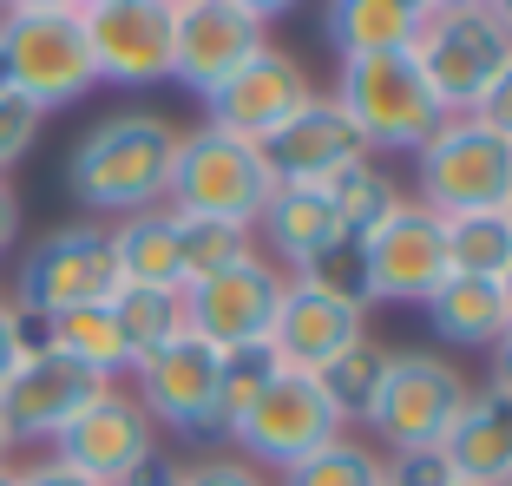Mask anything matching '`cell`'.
Wrapping results in <instances>:
<instances>
[{"mask_svg": "<svg viewBox=\"0 0 512 486\" xmlns=\"http://www.w3.org/2000/svg\"><path fill=\"white\" fill-rule=\"evenodd\" d=\"M14 486H99V480H86V473L60 467V460H33V467L14 473Z\"/></svg>", "mask_w": 512, "mask_h": 486, "instance_id": "obj_40", "label": "cell"}, {"mask_svg": "<svg viewBox=\"0 0 512 486\" xmlns=\"http://www.w3.org/2000/svg\"><path fill=\"white\" fill-rule=\"evenodd\" d=\"M283 289H289V276L256 250V257H243V263H230V270H217V276H204V283L184 289V329L217 355L270 349Z\"/></svg>", "mask_w": 512, "mask_h": 486, "instance_id": "obj_9", "label": "cell"}, {"mask_svg": "<svg viewBox=\"0 0 512 486\" xmlns=\"http://www.w3.org/2000/svg\"><path fill=\"white\" fill-rule=\"evenodd\" d=\"M302 283L329 289V296H342V303H362L368 309V270H362V250L355 243H342V250H329V257H316L309 270H296Z\"/></svg>", "mask_w": 512, "mask_h": 486, "instance_id": "obj_33", "label": "cell"}, {"mask_svg": "<svg viewBox=\"0 0 512 486\" xmlns=\"http://www.w3.org/2000/svg\"><path fill=\"white\" fill-rule=\"evenodd\" d=\"M178 250H184V289L204 276L230 270V263L256 257V243L243 224H217V217H178Z\"/></svg>", "mask_w": 512, "mask_h": 486, "instance_id": "obj_29", "label": "cell"}, {"mask_svg": "<svg viewBox=\"0 0 512 486\" xmlns=\"http://www.w3.org/2000/svg\"><path fill=\"white\" fill-rule=\"evenodd\" d=\"M14 237H20V198L0 178V250H14Z\"/></svg>", "mask_w": 512, "mask_h": 486, "instance_id": "obj_42", "label": "cell"}, {"mask_svg": "<svg viewBox=\"0 0 512 486\" xmlns=\"http://www.w3.org/2000/svg\"><path fill=\"white\" fill-rule=\"evenodd\" d=\"M276 381V355L270 349H237L217 362V441H230L243 427V414L263 401V388Z\"/></svg>", "mask_w": 512, "mask_h": 486, "instance_id": "obj_30", "label": "cell"}, {"mask_svg": "<svg viewBox=\"0 0 512 486\" xmlns=\"http://www.w3.org/2000/svg\"><path fill=\"white\" fill-rule=\"evenodd\" d=\"M335 198V211H342V224H348V237H368V230L381 224V217L401 204V191H394V178L375 165V158H362V165H348L335 184H322Z\"/></svg>", "mask_w": 512, "mask_h": 486, "instance_id": "obj_32", "label": "cell"}, {"mask_svg": "<svg viewBox=\"0 0 512 486\" xmlns=\"http://www.w3.org/2000/svg\"><path fill=\"white\" fill-rule=\"evenodd\" d=\"M447 454L453 480H473V486H512V401L499 395H473L460 408V421L447 427Z\"/></svg>", "mask_w": 512, "mask_h": 486, "instance_id": "obj_21", "label": "cell"}, {"mask_svg": "<svg viewBox=\"0 0 512 486\" xmlns=\"http://www.w3.org/2000/svg\"><path fill=\"white\" fill-rule=\"evenodd\" d=\"M276 7L256 0H171V79L197 99L217 92L237 66H250L270 46Z\"/></svg>", "mask_w": 512, "mask_h": 486, "instance_id": "obj_7", "label": "cell"}, {"mask_svg": "<svg viewBox=\"0 0 512 486\" xmlns=\"http://www.w3.org/2000/svg\"><path fill=\"white\" fill-rule=\"evenodd\" d=\"M407 60L421 66L427 92L440 99L447 119H467V112L480 106V92L512 66V33H506V20H499V7H486V0H467V7L421 0V7H414Z\"/></svg>", "mask_w": 512, "mask_h": 486, "instance_id": "obj_2", "label": "cell"}, {"mask_svg": "<svg viewBox=\"0 0 512 486\" xmlns=\"http://www.w3.org/2000/svg\"><path fill=\"white\" fill-rule=\"evenodd\" d=\"M7 454H14V434H7V421H0V467H7Z\"/></svg>", "mask_w": 512, "mask_h": 486, "instance_id": "obj_44", "label": "cell"}, {"mask_svg": "<svg viewBox=\"0 0 512 486\" xmlns=\"http://www.w3.org/2000/svg\"><path fill=\"white\" fill-rule=\"evenodd\" d=\"M112 257H119L125 289H184L178 211H171V204H158V211L119 217V230H112Z\"/></svg>", "mask_w": 512, "mask_h": 486, "instance_id": "obj_22", "label": "cell"}, {"mask_svg": "<svg viewBox=\"0 0 512 486\" xmlns=\"http://www.w3.org/2000/svg\"><path fill=\"white\" fill-rule=\"evenodd\" d=\"M447 224V276H480L499 283L512 263V230L499 211H473V217H440Z\"/></svg>", "mask_w": 512, "mask_h": 486, "instance_id": "obj_28", "label": "cell"}, {"mask_svg": "<svg viewBox=\"0 0 512 486\" xmlns=\"http://www.w3.org/2000/svg\"><path fill=\"white\" fill-rule=\"evenodd\" d=\"M99 388H106V381H92L86 368H73L66 355H33V362H20L14 375H7V388H0V421H7L14 447L20 441L53 447Z\"/></svg>", "mask_w": 512, "mask_h": 486, "instance_id": "obj_17", "label": "cell"}, {"mask_svg": "<svg viewBox=\"0 0 512 486\" xmlns=\"http://www.w3.org/2000/svg\"><path fill=\"white\" fill-rule=\"evenodd\" d=\"M368 270V303H427L447 283V224L421 198H401L368 237H355Z\"/></svg>", "mask_w": 512, "mask_h": 486, "instance_id": "obj_11", "label": "cell"}, {"mask_svg": "<svg viewBox=\"0 0 512 486\" xmlns=\"http://www.w3.org/2000/svg\"><path fill=\"white\" fill-rule=\"evenodd\" d=\"M309 99H316V86H309L302 60H289L283 46H263V53H256L250 66H237L217 92H204V125L263 152Z\"/></svg>", "mask_w": 512, "mask_h": 486, "instance_id": "obj_14", "label": "cell"}, {"mask_svg": "<svg viewBox=\"0 0 512 486\" xmlns=\"http://www.w3.org/2000/svg\"><path fill=\"white\" fill-rule=\"evenodd\" d=\"M486 395H499V401H512V329L499 335L493 349H486Z\"/></svg>", "mask_w": 512, "mask_h": 486, "instance_id": "obj_38", "label": "cell"}, {"mask_svg": "<svg viewBox=\"0 0 512 486\" xmlns=\"http://www.w3.org/2000/svg\"><path fill=\"white\" fill-rule=\"evenodd\" d=\"M184 486H270V480H263V467H250V460H191V467H184Z\"/></svg>", "mask_w": 512, "mask_h": 486, "instance_id": "obj_37", "label": "cell"}, {"mask_svg": "<svg viewBox=\"0 0 512 486\" xmlns=\"http://www.w3.org/2000/svg\"><path fill=\"white\" fill-rule=\"evenodd\" d=\"M414 7H421V0H342V7H329L335 60L407 53V40H414Z\"/></svg>", "mask_w": 512, "mask_h": 486, "instance_id": "obj_24", "label": "cell"}, {"mask_svg": "<svg viewBox=\"0 0 512 486\" xmlns=\"http://www.w3.org/2000/svg\"><path fill=\"white\" fill-rule=\"evenodd\" d=\"M283 486H388V460H381L375 447L335 434L322 454H309L302 467H289Z\"/></svg>", "mask_w": 512, "mask_h": 486, "instance_id": "obj_31", "label": "cell"}, {"mask_svg": "<svg viewBox=\"0 0 512 486\" xmlns=\"http://www.w3.org/2000/svg\"><path fill=\"white\" fill-rule=\"evenodd\" d=\"M0 73H7V92L27 99L40 119L86 99L99 79H92L86 27H79L73 0H20V7H7L0 14Z\"/></svg>", "mask_w": 512, "mask_h": 486, "instance_id": "obj_3", "label": "cell"}, {"mask_svg": "<svg viewBox=\"0 0 512 486\" xmlns=\"http://www.w3.org/2000/svg\"><path fill=\"white\" fill-rule=\"evenodd\" d=\"M467 119H473V125H486L493 138H506V145H512V66L480 92V106H473Z\"/></svg>", "mask_w": 512, "mask_h": 486, "instance_id": "obj_36", "label": "cell"}, {"mask_svg": "<svg viewBox=\"0 0 512 486\" xmlns=\"http://www.w3.org/2000/svg\"><path fill=\"white\" fill-rule=\"evenodd\" d=\"M270 198H276V178L256 145L224 138L211 125L178 138V165H171V191H165V204L178 217H217V224L256 230Z\"/></svg>", "mask_w": 512, "mask_h": 486, "instance_id": "obj_6", "label": "cell"}, {"mask_svg": "<svg viewBox=\"0 0 512 486\" xmlns=\"http://www.w3.org/2000/svg\"><path fill=\"white\" fill-rule=\"evenodd\" d=\"M453 486H473V480H453Z\"/></svg>", "mask_w": 512, "mask_h": 486, "instance_id": "obj_47", "label": "cell"}, {"mask_svg": "<svg viewBox=\"0 0 512 486\" xmlns=\"http://www.w3.org/2000/svg\"><path fill=\"white\" fill-rule=\"evenodd\" d=\"M256 230H263L270 263L283 276H296V270H309L316 257H329V250L355 243V237H348V224H342V211H335V198L322 191V184H276V198L263 204Z\"/></svg>", "mask_w": 512, "mask_h": 486, "instance_id": "obj_20", "label": "cell"}, {"mask_svg": "<svg viewBox=\"0 0 512 486\" xmlns=\"http://www.w3.org/2000/svg\"><path fill=\"white\" fill-rule=\"evenodd\" d=\"M362 303H342V296H329V289L302 283V276H289L283 289V309H276V329H270V355L276 368H296V375H316L322 362H335L342 349H355L362 342Z\"/></svg>", "mask_w": 512, "mask_h": 486, "instance_id": "obj_18", "label": "cell"}, {"mask_svg": "<svg viewBox=\"0 0 512 486\" xmlns=\"http://www.w3.org/2000/svg\"><path fill=\"white\" fill-rule=\"evenodd\" d=\"M421 204L434 217H473V211H499L512 198V145L493 138L473 119H447L421 152Z\"/></svg>", "mask_w": 512, "mask_h": 486, "instance_id": "obj_8", "label": "cell"}, {"mask_svg": "<svg viewBox=\"0 0 512 486\" xmlns=\"http://www.w3.org/2000/svg\"><path fill=\"white\" fill-rule=\"evenodd\" d=\"M493 289H499V309H506V329H512V263H506V276H499Z\"/></svg>", "mask_w": 512, "mask_h": 486, "instance_id": "obj_43", "label": "cell"}, {"mask_svg": "<svg viewBox=\"0 0 512 486\" xmlns=\"http://www.w3.org/2000/svg\"><path fill=\"white\" fill-rule=\"evenodd\" d=\"M119 289H125V276H119V257H112V230L60 224L20 257L14 309L53 322V316H73V309H106Z\"/></svg>", "mask_w": 512, "mask_h": 486, "instance_id": "obj_5", "label": "cell"}, {"mask_svg": "<svg viewBox=\"0 0 512 486\" xmlns=\"http://www.w3.org/2000/svg\"><path fill=\"white\" fill-rule=\"evenodd\" d=\"M53 355H66L73 368H86L92 381L119 388V375L132 368V349H125L119 322H112V303L106 309H73V316H53Z\"/></svg>", "mask_w": 512, "mask_h": 486, "instance_id": "obj_25", "label": "cell"}, {"mask_svg": "<svg viewBox=\"0 0 512 486\" xmlns=\"http://www.w3.org/2000/svg\"><path fill=\"white\" fill-rule=\"evenodd\" d=\"M499 217H506V230H512V198H506V204H499Z\"/></svg>", "mask_w": 512, "mask_h": 486, "instance_id": "obj_45", "label": "cell"}, {"mask_svg": "<svg viewBox=\"0 0 512 486\" xmlns=\"http://www.w3.org/2000/svg\"><path fill=\"white\" fill-rule=\"evenodd\" d=\"M335 434H342V414L329 408V395L316 388V375L276 368V381L263 388V401L243 414V427L230 434V441H237V454L250 460V467H283L289 473L309 454H322Z\"/></svg>", "mask_w": 512, "mask_h": 486, "instance_id": "obj_13", "label": "cell"}, {"mask_svg": "<svg viewBox=\"0 0 512 486\" xmlns=\"http://www.w3.org/2000/svg\"><path fill=\"white\" fill-rule=\"evenodd\" d=\"M335 106L342 119L362 132L368 158L375 152H421L427 138L447 125L440 99L427 92L421 66L407 60V53H375V60H342L335 73Z\"/></svg>", "mask_w": 512, "mask_h": 486, "instance_id": "obj_4", "label": "cell"}, {"mask_svg": "<svg viewBox=\"0 0 512 486\" xmlns=\"http://www.w3.org/2000/svg\"><path fill=\"white\" fill-rule=\"evenodd\" d=\"M119 486H184V460H165V454H151V460H138V467L125 473Z\"/></svg>", "mask_w": 512, "mask_h": 486, "instance_id": "obj_39", "label": "cell"}, {"mask_svg": "<svg viewBox=\"0 0 512 486\" xmlns=\"http://www.w3.org/2000/svg\"><path fill=\"white\" fill-rule=\"evenodd\" d=\"M20 362H27V355H20V309L0 303V388H7V375H14Z\"/></svg>", "mask_w": 512, "mask_h": 486, "instance_id": "obj_41", "label": "cell"}, {"mask_svg": "<svg viewBox=\"0 0 512 486\" xmlns=\"http://www.w3.org/2000/svg\"><path fill=\"white\" fill-rule=\"evenodd\" d=\"M388 486H453V467L440 447H414V454L388 460Z\"/></svg>", "mask_w": 512, "mask_h": 486, "instance_id": "obj_35", "label": "cell"}, {"mask_svg": "<svg viewBox=\"0 0 512 486\" xmlns=\"http://www.w3.org/2000/svg\"><path fill=\"white\" fill-rule=\"evenodd\" d=\"M217 362L224 355L204 349L197 335H178L171 349L138 362V408L151 414V427H171L184 441H217Z\"/></svg>", "mask_w": 512, "mask_h": 486, "instance_id": "obj_16", "label": "cell"}, {"mask_svg": "<svg viewBox=\"0 0 512 486\" xmlns=\"http://www.w3.org/2000/svg\"><path fill=\"white\" fill-rule=\"evenodd\" d=\"M178 125L165 112H112L99 119L66 158V184L86 211L106 217H138L158 211L171 191V165H178Z\"/></svg>", "mask_w": 512, "mask_h": 486, "instance_id": "obj_1", "label": "cell"}, {"mask_svg": "<svg viewBox=\"0 0 512 486\" xmlns=\"http://www.w3.org/2000/svg\"><path fill=\"white\" fill-rule=\"evenodd\" d=\"M33 138H40V112L14 92H0V178H7V165H20L33 152Z\"/></svg>", "mask_w": 512, "mask_h": 486, "instance_id": "obj_34", "label": "cell"}, {"mask_svg": "<svg viewBox=\"0 0 512 486\" xmlns=\"http://www.w3.org/2000/svg\"><path fill=\"white\" fill-rule=\"evenodd\" d=\"M92 79L125 92L171 79V0H86L79 7Z\"/></svg>", "mask_w": 512, "mask_h": 486, "instance_id": "obj_12", "label": "cell"}, {"mask_svg": "<svg viewBox=\"0 0 512 486\" xmlns=\"http://www.w3.org/2000/svg\"><path fill=\"white\" fill-rule=\"evenodd\" d=\"M427 322L447 349H493L506 335V309H499V289L480 276H447V283L427 296Z\"/></svg>", "mask_w": 512, "mask_h": 486, "instance_id": "obj_23", "label": "cell"}, {"mask_svg": "<svg viewBox=\"0 0 512 486\" xmlns=\"http://www.w3.org/2000/svg\"><path fill=\"white\" fill-rule=\"evenodd\" d=\"M388 368H394V349H381V342H368V335L355 342V349H342L335 362L316 368V388L329 395V408L342 414V427L375 414V395H381V381H388Z\"/></svg>", "mask_w": 512, "mask_h": 486, "instance_id": "obj_26", "label": "cell"}, {"mask_svg": "<svg viewBox=\"0 0 512 486\" xmlns=\"http://www.w3.org/2000/svg\"><path fill=\"white\" fill-rule=\"evenodd\" d=\"M151 454H158V427L138 408V395H125V388H99V395L79 408V421L53 441V460H60V467L86 473V480H99V486H119L125 473Z\"/></svg>", "mask_w": 512, "mask_h": 486, "instance_id": "obj_15", "label": "cell"}, {"mask_svg": "<svg viewBox=\"0 0 512 486\" xmlns=\"http://www.w3.org/2000/svg\"><path fill=\"white\" fill-rule=\"evenodd\" d=\"M0 486H14V467H0Z\"/></svg>", "mask_w": 512, "mask_h": 486, "instance_id": "obj_46", "label": "cell"}, {"mask_svg": "<svg viewBox=\"0 0 512 486\" xmlns=\"http://www.w3.org/2000/svg\"><path fill=\"white\" fill-rule=\"evenodd\" d=\"M467 401H473V388L460 375V362H447V355H394L368 427H375L394 454H414V447L447 441V427L460 421Z\"/></svg>", "mask_w": 512, "mask_h": 486, "instance_id": "obj_10", "label": "cell"}, {"mask_svg": "<svg viewBox=\"0 0 512 486\" xmlns=\"http://www.w3.org/2000/svg\"><path fill=\"white\" fill-rule=\"evenodd\" d=\"M362 158H368L362 132H355V125L342 119V106L322 99V92L263 145V165H270L276 184H335L348 165H362Z\"/></svg>", "mask_w": 512, "mask_h": 486, "instance_id": "obj_19", "label": "cell"}, {"mask_svg": "<svg viewBox=\"0 0 512 486\" xmlns=\"http://www.w3.org/2000/svg\"><path fill=\"white\" fill-rule=\"evenodd\" d=\"M112 322H119L125 349H132V368L151 362L158 349H171L184 329V289H119L112 296Z\"/></svg>", "mask_w": 512, "mask_h": 486, "instance_id": "obj_27", "label": "cell"}]
</instances>
